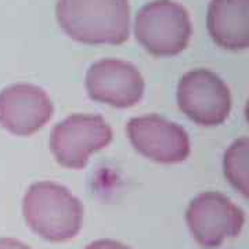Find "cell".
I'll return each instance as SVG.
<instances>
[{
	"label": "cell",
	"mask_w": 249,
	"mask_h": 249,
	"mask_svg": "<svg viewBox=\"0 0 249 249\" xmlns=\"http://www.w3.org/2000/svg\"><path fill=\"white\" fill-rule=\"evenodd\" d=\"M61 29L86 45H122L130 35L129 0H58Z\"/></svg>",
	"instance_id": "cell-1"
},
{
	"label": "cell",
	"mask_w": 249,
	"mask_h": 249,
	"mask_svg": "<svg viewBox=\"0 0 249 249\" xmlns=\"http://www.w3.org/2000/svg\"><path fill=\"white\" fill-rule=\"evenodd\" d=\"M28 227L50 242H65L78 235L83 223V206L67 187L39 181L28 188L22 202Z\"/></svg>",
	"instance_id": "cell-2"
},
{
	"label": "cell",
	"mask_w": 249,
	"mask_h": 249,
	"mask_svg": "<svg viewBox=\"0 0 249 249\" xmlns=\"http://www.w3.org/2000/svg\"><path fill=\"white\" fill-rule=\"evenodd\" d=\"M191 18L186 7L173 0H152L134 19L137 42L155 57L180 54L191 39Z\"/></svg>",
	"instance_id": "cell-3"
},
{
	"label": "cell",
	"mask_w": 249,
	"mask_h": 249,
	"mask_svg": "<svg viewBox=\"0 0 249 249\" xmlns=\"http://www.w3.org/2000/svg\"><path fill=\"white\" fill-rule=\"evenodd\" d=\"M111 142L112 130L103 116L75 114L54 127L50 150L61 166L82 169L93 152L106 148Z\"/></svg>",
	"instance_id": "cell-4"
},
{
	"label": "cell",
	"mask_w": 249,
	"mask_h": 249,
	"mask_svg": "<svg viewBox=\"0 0 249 249\" xmlns=\"http://www.w3.org/2000/svg\"><path fill=\"white\" fill-rule=\"evenodd\" d=\"M186 222L193 238L202 248H219L229 238L237 237L244 227L242 209L220 193H202L187 208Z\"/></svg>",
	"instance_id": "cell-5"
},
{
	"label": "cell",
	"mask_w": 249,
	"mask_h": 249,
	"mask_svg": "<svg viewBox=\"0 0 249 249\" xmlns=\"http://www.w3.org/2000/svg\"><path fill=\"white\" fill-rule=\"evenodd\" d=\"M181 112L201 126L222 124L231 111V94L224 80L208 70H194L181 76L178 86Z\"/></svg>",
	"instance_id": "cell-6"
},
{
	"label": "cell",
	"mask_w": 249,
	"mask_h": 249,
	"mask_svg": "<svg viewBox=\"0 0 249 249\" xmlns=\"http://www.w3.org/2000/svg\"><path fill=\"white\" fill-rule=\"evenodd\" d=\"M126 130L134 150L154 162L180 163L191 152L186 130L160 115L133 118Z\"/></svg>",
	"instance_id": "cell-7"
},
{
	"label": "cell",
	"mask_w": 249,
	"mask_h": 249,
	"mask_svg": "<svg viewBox=\"0 0 249 249\" xmlns=\"http://www.w3.org/2000/svg\"><path fill=\"white\" fill-rule=\"evenodd\" d=\"M86 89L89 97L97 103L115 108H130L142 98L144 79L133 64L106 58L89 68Z\"/></svg>",
	"instance_id": "cell-8"
},
{
	"label": "cell",
	"mask_w": 249,
	"mask_h": 249,
	"mask_svg": "<svg viewBox=\"0 0 249 249\" xmlns=\"http://www.w3.org/2000/svg\"><path fill=\"white\" fill-rule=\"evenodd\" d=\"M54 107L45 90L27 83L0 93V124L16 136H31L53 116Z\"/></svg>",
	"instance_id": "cell-9"
},
{
	"label": "cell",
	"mask_w": 249,
	"mask_h": 249,
	"mask_svg": "<svg viewBox=\"0 0 249 249\" xmlns=\"http://www.w3.org/2000/svg\"><path fill=\"white\" fill-rule=\"evenodd\" d=\"M208 31L217 46L238 52L249 46V0H211Z\"/></svg>",
	"instance_id": "cell-10"
},
{
	"label": "cell",
	"mask_w": 249,
	"mask_h": 249,
	"mask_svg": "<svg viewBox=\"0 0 249 249\" xmlns=\"http://www.w3.org/2000/svg\"><path fill=\"white\" fill-rule=\"evenodd\" d=\"M224 176L244 196H249V140L241 137L227 148L223 160Z\"/></svg>",
	"instance_id": "cell-11"
},
{
	"label": "cell",
	"mask_w": 249,
	"mask_h": 249,
	"mask_svg": "<svg viewBox=\"0 0 249 249\" xmlns=\"http://www.w3.org/2000/svg\"><path fill=\"white\" fill-rule=\"evenodd\" d=\"M85 249H130L115 240H98L89 244Z\"/></svg>",
	"instance_id": "cell-12"
},
{
	"label": "cell",
	"mask_w": 249,
	"mask_h": 249,
	"mask_svg": "<svg viewBox=\"0 0 249 249\" xmlns=\"http://www.w3.org/2000/svg\"><path fill=\"white\" fill-rule=\"evenodd\" d=\"M0 249H31L27 244L16 238H0Z\"/></svg>",
	"instance_id": "cell-13"
}]
</instances>
